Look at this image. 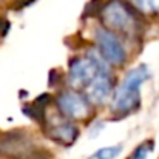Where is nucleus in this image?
Here are the masks:
<instances>
[{
	"mask_svg": "<svg viewBox=\"0 0 159 159\" xmlns=\"http://www.w3.org/2000/svg\"><path fill=\"white\" fill-rule=\"evenodd\" d=\"M152 73L147 65L133 68L122 80L114 93L111 111L116 116H128L141 108V85L150 79Z\"/></svg>",
	"mask_w": 159,
	"mask_h": 159,
	"instance_id": "f257e3e1",
	"label": "nucleus"
},
{
	"mask_svg": "<svg viewBox=\"0 0 159 159\" xmlns=\"http://www.w3.org/2000/svg\"><path fill=\"white\" fill-rule=\"evenodd\" d=\"M101 17L104 26L111 30L113 33L133 34L139 28L134 9L120 0L108 2L101 11Z\"/></svg>",
	"mask_w": 159,
	"mask_h": 159,
	"instance_id": "f03ea898",
	"label": "nucleus"
},
{
	"mask_svg": "<svg viewBox=\"0 0 159 159\" xmlns=\"http://www.w3.org/2000/svg\"><path fill=\"white\" fill-rule=\"evenodd\" d=\"M0 155L8 159H40L42 148L23 131H9L0 139Z\"/></svg>",
	"mask_w": 159,
	"mask_h": 159,
	"instance_id": "7ed1b4c3",
	"label": "nucleus"
},
{
	"mask_svg": "<svg viewBox=\"0 0 159 159\" xmlns=\"http://www.w3.org/2000/svg\"><path fill=\"white\" fill-rule=\"evenodd\" d=\"M102 71H108L105 60H102V56L98 57L91 54L90 57H79L74 59L70 65L68 80L74 88H87Z\"/></svg>",
	"mask_w": 159,
	"mask_h": 159,
	"instance_id": "20e7f679",
	"label": "nucleus"
},
{
	"mask_svg": "<svg viewBox=\"0 0 159 159\" xmlns=\"http://www.w3.org/2000/svg\"><path fill=\"white\" fill-rule=\"evenodd\" d=\"M96 42H98L99 54L104 57L107 63H111L114 66H120L125 62L127 53H125L122 42L116 36V33H113L111 30H108L105 26L98 28L96 30Z\"/></svg>",
	"mask_w": 159,
	"mask_h": 159,
	"instance_id": "39448f33",
	"label": "nucleus"
},
{
	"mask_svg": "<svg viewBox=\"0 0 159 159\" xmlns=\"http://www.w3.org/2000/svg\"><path fill=\"white\" fill-rule=\"evenodd\" d=\"M57 108L59 111L74 120H85L91 114V102L88 98L79 94L77 91L68 90L62 91L57 98Z\"/></svg>",
	"mask_w": 159,
	"mask_h": 159,
	"instance_id": "423d86ee",
	"label": "nucleus"
},
{
	"mask_svg": "<svg viewBox=\"0 0 159 159\" xmlns=\"http://www.w3.org/2000/svg\"><path fill=\"white\" fill-rule=\"evenodd\" d=\"M45 127V133L47 136L60 144V145H71L76 142V139L79 138V130L74 124H71L70 120L65 119V116L60 113L57 116H53L51 120H45L43 124Z\"/></svg>",
	"mask_w": 159,
	"mask_h": 159,
	"instance_id": "0eeeda50",
	"label": "nucleus"
},
{
	"mask_svg": "<svg viewBox=\"0 0 159 159\" xmlns=\"http://www.w3.org/2000/svg\"><path fill=\"white\" fill-rule=\"evenodd\" d=\"M113 91V80L110 71H102L96 76V79L87 87V96L91 104L101 105L110 98Z\"/></svg>",
	"mask_w": 159,
	"mask_h": 159,
	"instance_id": "6e6552de",
	"label": "nucleus"
},
{
	"mask_svg": "<svg viewBox=\"0 0 159 159\" xmlns=\"http://www.w3.org/2000/svg\"><path fill=\"white\" fill-rule=\"evenodd\" d=\"M131 5L142 14H159V0H131Z\"/></svg>",
	"mask_w": 159,
	"mask_h": 159,
	"instance_id": "1a4fd4ad",
	"label": "nucleus"
},
{
	"mask_svg": "<svg viewBox=\"0 0 159 159\" xmlns=\"http://www.w3.org/2000/svg\"><path fill=\"white\" fill-rule=\"evenodd\" d=\"M122 152V145H111V147H104L93 153L88 159H114L117 158Z\"/></svg>",
	"mask_w": 159,
	"mask_h": 159,
	"instance_id": "9d476101",
	"label": "nucleus"
},
{
	"mask_svg": "<svg viewBox=\"0 0 159 159\" xmlns=\"http://www.w3.org/2000/svg\"><path fill=\"white\" fill-rule=\"evenodd\" d=\"M153 148H155L153 141H145L139 147H136V150L131 153L130 159H147L150 156V153L153 152Z\"/></svg>",
	"mask_w": 159,
	"mask_h": 159,
	"instance_id": "9b49d317",
	"label": "nucleus"
},
{
	"mask_svg": "<svg viewBox=\"0 0 159 159\" xmlns=\"http://www.w3.org/2000/svg\"><path fill=\"white\" fill-rule=\"evenodd\" d=\"M102 8H104L102 0H91V2L87 5V8H85L84 16H85V17H88V16L91 17V16H94V14L101 12V11H102Z\"/></svg>",
	"mask_w": 159,
	"mask_h": 159,
	"instance_id": "f8f14e48",
	"label": "nucleus"
},
{
	"mask_svg": "<svg viewBox=\"0 0 159 159\" xmlns=\"http://www.w3.org/2000/svg\"><path fill=\"white\" fill-rule=\"evenodd\" d=\"M33 2H34V0H17V2L12 5V9H17V11H19V9H23V8H26L28 5H31Z\"/></svg>",
	"mask_w": 159,
	"mask_h": 159,
	"instance_id": "ddd939ff",
	"label": "nucleus"
},
{
	"mask_svg": "<svg viewBox=\"0 0 159 159\" xmlns=\"http://www.w3.org/2000/svg\"><path fill=\"white\" fill-rule=\"evenodd\" d=\"M9 31V22L6 19H0V36H6Z\"/></svg>",
	"mask_w": 159,
	"mask_h": 159,
	"instance_id": "4468645a",
	"label": "nucleus"
}]
</instances>
